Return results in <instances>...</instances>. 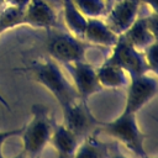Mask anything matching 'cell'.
I'll return each instance as SVG.
<instances>
[{"mask_svg":"<svg viewBox=\"0 0 158 158\" xmlns=\"http://www.w3.org/2000/svg\"><path fill=\"white\" fill-rule=\"evenodd\" d=\"M21 70L28 73L35 81L44 86L54 96L62 109L79 99L73 84L69 83L58 63L52 58L36 60Z\"/></svg>","mask_w":158,"mask_h":158,"instance_id":"obj_1","label":"cell"},{"mask_svg":"<svg viewBox=\"0 0 158 158\" xmlns=\"http://www.w3.org/2000/svg\"><path fill=\"white\" fill-rule=\"evenodd\" d=\"M54 121L49 109L42 104H35L31 107V120L23 126L20 135L23 142V151L30 158H36L49 143Z\"/></svg>","mask_w":158,"mask_h":158,"instance_id":"obj_2","label":"cell"},{"mask_svg":"<svg viewBox=\"0 0 158 158\" xmlns=\"http://www.w3.org/2000/svg\"><path fill=\"white\" fill-rule=\"evenodd\" d=\"M136 115L137 114L122 111L116 118L109 122H101L99 131H102L104 133L122 143L136 157L143 158L147 156L144 149L146 135L142 132Z\"/></svg>","mask_w":158,"mask_h":158,"instance_id":"obj_3","label":"cell"},{"mask_svg":"<svg viewBox=\"0 0 158 158\" xmlns=\"http://www.w3.org/2000/svg\"><path fill=\"white\" fill-rule=\"evenodd\" d=\"M46 49L53 60L62 63L63 65L86 59L85 41L70 32L58 30V27L47 30Z\"/></svg>","mask_w":158,"mask_h":158,"instance_id":"obj_4","label":"cell"},{"mask_svg":"<svg viewBox=\"0 0 158 158\" xmlns=\"http://www.w3.org/2000/svg\"><path fill=\"white\" fill-rule=\"evenodd\" d=\"M126 101L122 111L137 114L158 94V78L149 72L130 77L126 86Z\"/></svg>","mask_w":158,"mask_h":158,"instance_id":"obj_5","label":"cell"},{"mask_svg":"<svg viewBox=\"0 0 158 158\" xmlns=\"http://www.w3.org/2000/svg\"><path fill=\"white\" fill-rule=\"evenodd\" d=\"M105 60L122 68L128 77H136L148 72L143 52L135 48L122 35L118 36L116 43L111 47V52Z\"/></svg>","mask_w":158,"mask_h":158,"instance_id":"obj_6","label":"cell"},{"mask_svg":"<svg viewBox=\"0 0 158 158\" xmlns=\"http://www.w3.org/2000/svg\"><path fill=\"white\" fill-rule=\"evenodd\" d=\"M63 112V125L75 133L79 138L86 137L93 130L99 128L100 123L93 112L90 111L88 102L78 99L73 104L62 109Z\"/></svg>","mask_w":158,"mask_h":158,"instance_id":"obj_7","label":"cell"},{"mask_svg":"<svg viewBox=\"0 0 158 158\" xmlns=\"http://www.w3.org/2000/svg\"><path fill=\"white\" fill-rule=\"evenodd\" d=\"M64 67L70 74L72 84L80 100L88 101L91 95L104 90L98 80L96 68H94L86 59L68 63L64 64Z\"/></svg>","mask_w":158,"mask_h":158,"instance_id":"obj_8","label":"cell"},{"mask_svg":"<svg viewBox=\"0 0 158 158\" xmlns=\"http://www.w3.org/2000/svg\"><path fill=\"white\" fill-rule=\"evenodd\" d=\"M139 0H116L104 17L107 26L117 35L125 33L139 16Z\"/></svg>","mask_w":158,"mask_h":158,"instance_id":"obj_9","label":"cell"},{"mask_svg":"<svg viewBox=\"0 0 158 158\" xmlns=\"http://www.w3.org/2000/svg\"><path fill=\"white\" fill-rule=\"evenodd\" d=\"M25 25L33 28L51 30L58 27V17L54 9L44 0H30L23 10Z\"/></svg>","mask_w":158,"mask_h":158,"instance_id":"obj_10","label":"cell"},{"mask_svg":"<svg viewBox=\"0 0 158 158\" xmlns=\"http://www.w3.org/2000/svg\"><path fill=\"white\" fill-rule=\"evenodd\" d=\"M117 38L118 36L107 26L102 17L88 19L86 27L83 35V41L91 44L111 48L116 43Z\"/></svg>","mask_w":158,"mask_h":158,"instance_id":"obj_11","label":"cell"},{"mask_svg":"<svg viewBox=\"0 0 158 158\" xmlns=\"http://www.w3.org/2000/svg\"><path fill=\"white\" fill-rule=\"evenodd\" d=\"M49 143L54 148L58 158H73L79 146V137L63 123H54Z\"/></svg>","mask_w":158,"mask_h":158,"instance_id":"obj_12","label":"cell"},{"mask_svg":"<svg viewBox=\"0 0 158 158\" xmlns=\"http://www.w3.org/2000/svg\"><path fill=\"white\" fill-rule=\"evenodd\" d=\"M98 80L101 88L105 89H122L128 84V74L116 64H112L107 60H104L102 64L96 68Z\"/></svg>","mask_w":158,"mask_h":158,"instance_id":"obj_13","label":"cell"},{"mask_svg":"<svg viewBox=\"0 0 158 158\" xmlns=\"http://www.w3.org/2000/svg\"><path fill=\"white\" fill-rule=\"evenodd\" d=\"M122 36L138 51H144L151 43L154 42V38L147 26L146 17L138 16L135 22L128 27V30L122 33Z\"/></svg>","mask_w":158,"mask_h":158,"instance_id":"obj_14","label":"cell"},{"mask_svg":"<svg viewBox=\"0 0 158 158\" xmlns=\"http://www.w3.org/2000/svg\"><path fill=\"white\" fill-rule=\"evenodd\" d=\"M63 5V20L68 32L83 40V35L86 27L88 17H85L72 0H62Z\"/></svg>","mask_w":158,"mask_h":158,"instance_id":"obj_15","label":"cell"},{"mask_svg":"<svg viewBox=\"0 0 158 158\" xmlns=\"http://www.w3.org/2000/svg\"><path fill=\"white\" fill-rule=\"evenodd\" d=\"M96 131L84 137L83 142L79 143L73 158H109V146L96 137Z\"/></svg>","mask_w":158,"mask_h":158,"instance_id":"obj_16","label":"cell"},{"mask_svg":"<svg viewBox=\"0 0 158 158\" xmlns=\"http://www.w3.org/2000/svg\"><path fill=\"white\" fill-rule=\"evenodd\" d=\"M79 11L88 19L105 17L109 10V0H72Z\"/></svg>","mask_w":158,"mask_h":158,"instance_id":"obj_17","label":"cell"},{"mask_svg":"<svg viewBox=\"0 0 158 158\" xmlns=\"http://www.w3.org/2000/svg\"><path fill=\"white\" fill-rule=\"evenodd\" d=\"M22 25H25L23 10L14 6H6L0 11V35L10 28H15Z\"/></svg>","mask_w":158,"mask_h":158,"instance_id":"obj_18","label":"cell"},{"mask_svg":"<svg viewBox=\"0 0 158 158\" xmlns=\"http://www.w3.org/2000/svg\"><path fill=\"white\" fill-rule=\"evenodd\" d=\"M143 56L146 59L148 72H151L153 75L158 78V42L154 41L153 43H151L143 51Z\"/></svg>","mask_w":158,"mask_h":158,"instance_id":"obj_19","label":"cell"},{"mask_svg":"<svg viewBox=\"0 0 158 158\" xmlns=\"http://www.w3.org/2000/svg\"><path fill=\"white\" fill-rule=\"evenodd\" d=\"M146 17V22H147V26L154 38V41L158 42V16L153 12H149Z\"/></svg>","mask_w":158,"mask_h":158,"instance_id":"obj_20","label":"cell"},{"mask_svg":"<svg viewBox=\"0 0 158 158\" xmlns=\"http://www.w3.org/2000/svg\"><path fill=\"white\" fill-rule=\"evenodd\" d=\"M23 130V126L20 127V128H12V130H7V131H0V156H2V144L6 139L11 138V137H15V136H20L21 132Z\"/></svg>","mask_w":158,"mask_h":158,"instance_id":"obj_21","label":"cell"},{"mask_svg":"<svg viewBox=\"0 0 158 158\" xmlns=\"http://www.w3.org/2000/svg\"><path fill=\"white\" fill-rule=\"evenodd\" d=\"M5 2H6V6H14V7L25 10L30 0H5Z\"/></svg>","mask_w":158,"mask_h":158,"instance_id":"obj_22","label":"cell"},{"mask_svg":"<svg viewBox=\"0 0 158 158\" xmlns=\"http://www.w3.org/2000/svg\"><path fill=\"white\" fill-rule=\"evenodd\" d=\"M139 2L147 5L151 9V12L158 16V0H139Z\"/></svg>","mask_w":158,"mask_h":158,"instance_id":"obj_23","label":"cell"},{"mask_svg":"<svg viewBox=\"0 0 158 158\" xmlns=\"http://www.w3.org/2000/svg\"><path fill=\"white\" fill-rule=\"evenodd\" d=\"M109 158H128L127 156H125L122 152H120L117 148H115L114 151H110V156Z\"/></svg>","mask_w":158,"mask_h":158,"instance_id":"obj_24","label":"cell"},{"mask_svg":"<svg viewBox=\"0 0 158 158\" xmlns=\"http://www.w3.org/2000/svg\"><path fill=\"white\" fill-rule=\"evenodd\" d=\"M0 104H1L6 110H9V111L11 110V109H10V104H9V102H7V100L1 95V93H0Z\"/></svg>","mask_w":158,"mask_h":158,"instance_id":"obj_25","label":"cell"},{"mask_svg":"<svg viewBox=\"0 0 158 158\" xmlns=\"http://www.w3.org/2000/svg\"><path fill=\"white\" fill-rule=\"evenodd\" d=\"M0 158H5L4 156H0ZM11 158H27V154L25 153V151L22 149L21 152H19L16 156H14V157H11Z\"/></svg>","mask_w":158,"mask_h":158,"instance_id":"obj_26","label":"cell"},{"mask_svg":"<svg viewBox=\"0 0 158 158\" xmlns=\"http://www.w3.org/2000/svg\"><path fill=\"white\" fill-rule=\"evenodd\" d=\"M143 158H158V157H149V156H144Z\"/></svg>","mask_w":158,"mask_h":158,"instance_id":"obj_27","label":"cell"},{"mask_svg":"<svg viewBox=\"0 0 158 158\" xmlns=\"http://www.w3.org/2000/svg\"><path fill=\"white\" fill-rule=\"evenodd\" d=\"M36 158H41V157H40V156H38V157H36Z\"/></svg>","mask_w":158,"mask_h":158,"instance_id":"obj_28","label":"cell"},{"mask_svg":"<svg viewBox=\"0 0 158 158\" xmlns=\"http://www.w3.org/2000/svg\"><path fill=\"white\" fill-rule=\"evenodd\" d=\"M111 1H116V0H111Z\"/></svg>","mask_w":158,"mask_h":158,"instance_id":"obj_29","label":"cell"}]
</instances>
